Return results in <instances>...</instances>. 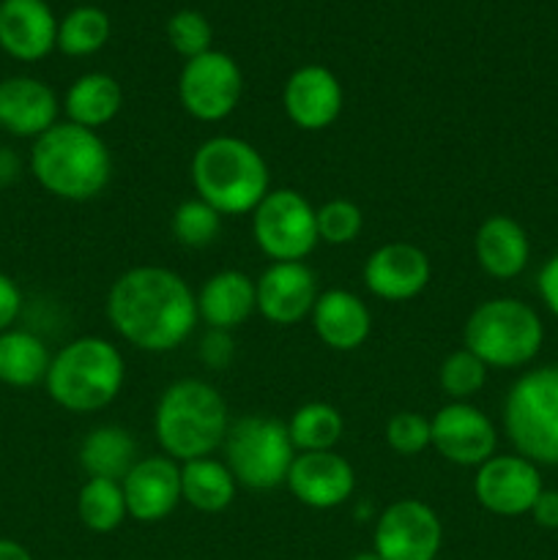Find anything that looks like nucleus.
Instances as JSON below:
<instances>
[{"mask_svg": "<svg viewBox=\"0 0 558 560\" xmlns=\"http://www.w3.org/2000/svg\"><path fill=\"white\" fill-rule=\"evenodd\" d=\"M241 91H244V77L239 63L219 49H208L186 60L178 77L181 104L191 118L206 124H217L233 115L241 102Z\"/></svg>", "mask_w": 558, "mask_h": 560, "instance_id": "10", "label": "nucleus"}, {"mask_svg": "<svg viewBox=\"0 0 558 560\" xmlns=\"http://www.w3.org/2000/svg\"><path fill=\"white\" fill-rule=\"evenodd\" d=\"M463 337L465 350L481 364L512 370L528 364L539 353L545 331L536 312L523 301L492 299L470 312Z\"/></svg>", "mask_w": 558, "mask_h": 560, "instance_id": "6", "label": "nucleus"}, {"mask_svg": "<svg viewBox=\"0 0 558 560\" xmlns=\"http://www.w3.org/2000/svg\"><path fill=\"white\" fill-rule=\"evenodd\" d=\"M22 312V290L5 273H0V334L9 331Z\"/></svg>", "mask_w": 558, "mask_h": 560, "instance_id": "36", "label": "nucleus"}, {"mask_svg": "<svg viewBox=\"0 0 558 560\" xmlns=\"http://www.w3.org/2000/svg\"><path fill=\"white\" fill-rule=\"evenodd\" d=\"M503 424L525 459L558 465V366L528 372L514 383Z\"/></svg>", "mask_w": 558, "mask_h": 560, "instance_id": "8", "label": "nucleus"}, {"mask_svg": "<svg viewBox=\"0 0 558 560\" xmlns=\"http://www.w3.org/2000/svg\"><path fill=\"white\" fill-rule=\"evenodd\" d=\"M295 452H334L345 432L342 413L334 405L310 402L301 405L288 424Z\"/></svg>", "mask_w": 558, "mask_h": 560, "instance_id": "28", "label": "nucleus"}, {"mask_svg": "<svg viewBox=\"0 0 558 560\" xmlns=\"http://www.w3.org/2000/svg\"><path fill=\"white\" fill-rule=\"evenodd\" d=\"M224 457L235 481L249 490H274L284 485L295 446L288 424L271 416H241L224 435Z\"/></svg>", "mask_w": 558, "mask_h": 560, "instance_id": "7", "label": "nucleus"}, {"mask_svg": "<svg viewBox=\"0 0 558 560\" xmlns=\"http://www.w3.org/2000/svg\"><path fill=\"white\" fill-rule=\"evenodd\" d=\"M47 345L31 331L9 328L0 334V383L11 388H33L44 383L49 370Z\"/></svg>", "mask_w": 558, "mask_h": 560, "instance_id": "26", "label": "nucleus"}, {"mask_svg": "<svg viewBox=\"0 0 558 560\" xmlns=\"http://www.w3.org/2000/svg\"><path fill=\"white\" fill-rule=\"evenodd\" d=\"M288 490L310 509H337L353 495L356 474L345 457L334 452L295 454L288 474Z\"/></svg>", "mask_w": 558, "mask_h": 560, "instance_id": "16", "label": "nucleus"}, {"mask_svg": "<svg viewBox=\"0 0 558 560\" xmlns=\"http://www.w3.org/2000/svg\"><path fill=\"white\" fill-rule=\"evenodd\" d=\"M317 295V279L304 262H274L257 279V312L274 326L304 320Z\"/></svg>", "mask_w": 558, "mask_h": 560, "instance_id": "14", "label": "nucleus"}, {"mask_svg": "<svg viewBox=\"0 0 558 560\" xmlns=\"http://www.w3.org/2000/svg\"><path fill=\"white\" fill-rule=\"evenodd\" d=\"M16 175H20V159L9 148H0V184H11Z\"/></svg>", "mask_w": 558, "mask_h": 560, "instance_id": "40", "label": "nucleus"}, {"mask_svg": "<svg viewBox=\"0 0 558 560\" xmlns=\"http://www.w3.org/2000/svg\"><path fill=\"white\" fill-rule=\"evenodd\" d=\"M0 47L22 63H36L58 47V20L47 0L0 3Z\"/></svg>", "mask_w": 558, "mask_h": 560, "instance_id": "19", "label": "nucleus"}, {"mask_svg": "<svg viewBox=\"0 0 558 560\" xmlns=\"http://www.w3.org/2000/svg\"><path fill=\"white\" fill-rule=\"evenodd\" d=\"M430 273L432 266L425 249L394 241L372 252L364 266V284L383 301H410L427 288Z\"/></svg>", "mask_w": 558, "mask_h": 560, "instance_id": "18", "label": "nucleus"}, {"mask_svg": "<svg viewBox=\"0 0 558 560\" xmlns=\"http://www.w3.org/2000/svg\"><path fill=\"white\" fill-rule=\"evenodd\" d=\"M531 514H534L536 525H542V528H558V492L542 490V495L531 506Z\"/></svg>", "mask_w": 558, "mask_h": 560, "instance_id": "38", "label": "nucleus"}, {"mask_svg": "<svg viewBox=\"0 0 558 560\" xmlns=\"http://www.w3.org/2000/svg\"><path fill=\"white\" fill-rule=\"evenodd\" d=\"M222 230V213L213 211L206 200H184L173 213V235L181 246L206 249Z\"/></svg>", "mask_w": 558, "mask_h": 560, "instance_id": "31", "label": "nucleus"}, {"mask_svg": "<svg viewBox=\"0 0 558 560\" xmlns=\"http://www.w3.org/2000/svg\"><path fill=\"white\" fill-rule=\"evenodd\" d=\"M485 381L487 366L465 348L446 355V361H443L441 366V388L454 399V402H463V399L474 397L476 392H481Z\"/></svg>", "mask_w": 558, "mask_h": 560, "instance_id": "33", "label": "nucleus"}, {"mask_svg": "<svg viewBox=\"0 0 558 560\" xmlns=\"http://www.w3.org/2000/svg\"><path fill=\"white\" fill-rule=\"evenodd\" d=\"M257 310V282L244 271H219L197 295V315L217 331L244 326Z\"/></svg>", "mask_w": 558, "mask_h": 560, "instance_id": "22", "label": "nucleus"}, {"mask_svg": "<svg viewBox=\"0 0 558 560\" xmlns=\"http://www.w3.org/2000/svg\"><path fill=\"white\" fill-rule=\"evenodd\" d=\"M268 180L266 159L241 137H211L191 156V184L197 197L222 217L255 211L271 191Z\"/></svg>", "mask_w": 558, "mask_h": 560, "instance_id": "3", "label": "nucleus"}, {"mask_svg": "<svg viewBox=\"0 0 558 560\" xmlns=\"http://www.w3.org/2000/svg\"><path fill=\"white\" fill-rule=\"evenodd\" d=\"M126 512L137 523H159L170 517L181 498V465L173 457L137 459L135 468L120 481Z\"/></svg>", "mask_w": 558, "mask_h": 560, "instance_id": "15", "label": "nucleus"}, {"mask_svg": "<svg viewBox=\"0 0 558 560\" xmlns=\"http://www.w3.org/2000/svg\"><path fill=\"white\" fill-rule=\"evenodd\" d=\"M430 430L438 454L463 468L485 465L496 454V427L468 402L443 405L430 421Z\"/></svg>", "mask_w": 558, "mask_h": 560, "instance_id": "12", "label": "nucleus"}, {"mask_svg": "<svg viewBox=\"0 0 558 560\" xmlns=\"http://www.w3.org/2000/svg\"><path fill=\"white\" fill-rule=\"evenodd\" d=\"M252 233L274 262H301L317 238L315 208L295 189H274L252 211Z\"/></svg>", "mask_w": 558, "mask_h": 560, "instance_id": "9", "label": "nucleus"}, {"mask_svg": "<svg viewBox=\"0 0 558 560\" xmlns=\"http://www.w3.org/2000/svg\"><path fill=\"white\" fill-rule=\"evenodd\" d=\"M441 541L438 514L414 498L392 503L375 525V552L383 560H435Z\"/></svg>", "mask_w": 558, "mask_h": 560, "instance_id": "11", "label": "nucleus"}, {"mask_svg": "<svg viewBox=\"0 0 558 560\" xmlns=\"http://www.w3.org/2000/svg\"><path fill=\"white\" fill-rule=\"evenodd\" d=\"M58 96L36 77L0 80V129L14 137H42L58 124Z\"/></svg>", "mask_w": 558, "mask_h": 560, "instance_id": "20", "label": "nucleus"}, {"mask_svg": "<svg viewBox=\"0 0 558 560\" xmlns=\"http://www.w3.org/2000/svg\"><path fill=\"white\" fill-rule=\"evenodd\" d=\"M312 328L326 348L356 350L370 337L372 315L350 290H326L312 306Z\"/></svg>", "mask_w": 558, "mask_h": 560, "instance_id": "21", "label": "nucleus"}, {"mask_svg": "<svg viewBox=\"0 0 558 560\" xmlns=\"http://www.w3.org/2000/svg\"><path fill=\"white\" fill-rule=\"evenodd\" d=\"M474 249L476 260L490 277L512 279L528 262V235L514 219L490 217L476 230Z\"/></svg>", "mask_w": 558, "mask_h": 560, "instance_id": "23", "label": "nucleus"}, {"mask_svg": "<svg viewBox=\"0 0 558 560\" xmlns=\"http://www.w3.org/2000/svg\"><path fill=\"white\" fill-rule=\"evenodd\" d=\"M109 38V16L96 5H77L58 22V49L71 58L98 52Z\"/></svg>", "mask_w": 558, "mask_h": 560, "instance_id": "30", "label": "nucleus"}, {"mask_svg": "<svg viewBox=\"0 0 558 560\" xmlns=\"http://www.w3.org/2000/svg\"><path fill=\"white\" fill-rule=\"evenodd\" d=\"M539 293L545 304L550 306L553 315L558 317V255L547 260V266L539 273Z\"/></svg>", "mask_w": 558, "mask_h": 560, "instance_id": "39", "label": "nucleus"}, {"mask_svg": "<svg viewBox=\"0 0 558 560\" xmlns=\"http://www.w3.org/2000/svg\"><path fill=\"white\" fill-rule=\"evenodd\" d=\"M159 446L175 463L208 457L230 430L228 405L206 381L186 377L164 388L153 416Z\"/></svg>", "mask_w": 558, "mask_h": 560, "instance_id": "4", "label": "nucleus"}, {"mask_svg": "<svg viewBox=\"0 0 558 560\" xmlns=\"http://www.w3.org/2000/svg\"><path fill=\"white\" fill-rule=\"evenodd\" d=\"M476 501L498 517H518L531 512L542 495V479L525 457H490L479 465L474 481Z\"/></svg>", "mask_w": 558, "mask_h": 560, "instance_id": "13", "label": "nucleus"}, {"mask_svg": "<svg viewBox=\"0 0 558 560\" xmlns=\"http://www.w3.org/2000/svg\"><path fill=\"white\" fill-rule=\"evenodd\" d=\"M167 38L170 44H173L175 52L184 55L186 60H191L211 49V22H208L200 11L181 9L167 20Z\"/></svg>", "mask_w": 558, "mask_h": 560, "instance_id": "34", "label": "nucleus"}, {"mask_svg": "<svg viewBox=\"0 0 558 560\" xmlns=\"http://www.w3.org/2000/svg\"><path fill=\"white\" fill-rule=\"evenodd\" d=\"M386 441L403 457H416L432 443L430 419L421 413H408V410L394 413L386 424Z\"/></svg>", "mask_w": 558, "mask_h": 560, "instance_id": "35", "label": "nucleus"}, {"mask_svg": "<svg viewBox=\"0 0 558 560\" xmlns=\"http://www.w3.org/2000/svg\"><path fill=\"white\" fill-rule=\"evenodd\" d=\"M135 463L137 443L120 427H98L80 446V465L91 479L124 481Z\"/></svg>", "mask_w": 558, "mask_h": 560, "instance_id": "27", "label": "nucleus"}, {"mask_svg": "<svg viewBox=\"0 0 558 560\" xmlns=\"http://www.w3.org/2000/svg\"><path fill=\"white\" fill-rule=\"evenodd\" d=\"M235 476L224 463L211 457L181 463V498L206 514L224 512L235 498Z\"/></svg>", "mask_w": 558, "mask_h": 560, "instance_id": "25", "label": "nucleus"}, {"mask_svg": "<svg viewBox=\"0 0 558 560\" xmlns=\"http://www.w3.org/2000/svg\"><path fill=\"white\" fill-rule=\"evenodd\" d=\"M0 560H33L31 552L14 539H0Z\"/></svg>", "mask_w": 558, "mask_h": 560, "instance_id": "41", "label": "nucleus"}, {"mask_svg": "<svg viewBox=\"0 0 558 560\" xmlns=\"http://www.w3.org/2000/svg\"><path fill=\"white\" fill-rule=\"evenodd\" d=\"M317 222V238L323 244L342 246L353 244L359 238L361 228H364V217H361V208L350 200H328L323 202L315 211Z\"/></svg>", "mask_w": 558, "mask_h": 560, "instance_id": "32", "label": "nucleus"}, {"mask_svg": "<svg viewBox=\"0 0 558 560\" xmlns=\"http://www.w3.org/2000/svg\"><path fill=\"white\" fill-rule=\"evenodd\" d=\"M77 514L93 534H113L126 520V498L120 481L88 479L77 495Z\"/></svg>", "mask_w": 558, "mask_h": 560, "instance_id": "29", "label": "nucleus"}, {"mask_svg": "<svg viewBox=\"0 0 558 560\" xmlns=\"http://www.w3.org/2000/svg\"><path fill=\"white\" fill-rule=\"evenodd\" d=\"M230 355H233V342H230L228 331L211 328V334L202 339V359L211 366H224L230 361Z\"/></svg>", "mask_w": 558, "mask_h": 560, "instance_id": "37", "label": "nucleus"}, {"mask_svg": "<svg viewBox=\"0 0 558 560\" xmlns=\"http://www.w3.org/2000/svg\"><path fill=\"white\" fill-rule=\"evenodd\" d=\"M126 381L124 355L102 337H82L60 348L49 361V399L69 413H96L120 394Z\"/></svg>", "mask_w": 558, "mask_h": 560, "instance_id": "5", "label": "nucleus"}, {"mask_svg": "<svg viewBox=\"0 0 558 560\" xmlns=\"http://www.w3.org/2000/svg\"><path fill=\"white\" fill-rule=\"evenodd\" d=\"M120 104H124V91H120L118 80L109 74H102V71L82 74L80 80L71 82L63 98L69 124L85 126V129L93 131L98 126H107L120 113Z\"/></svg>", "mask_w": 558, "mask_h": 560, "instance_id": "24", "label": "nucleus"}, {"mask_svg": "<svg viewBox=\"0 0 558 560\" xmlns=\"http://www.w3.org/2000/svg\"><path fill=\"white\" fill-rule=\"evenodd\" d=\"M107 317L137 350L167 353L189 339L200 315L184 277L162 266H137L109 288Z\"/></svg>", "mask_w": 558, "mask_h": 560, "instance_id": "1", "label": "nucleus"}, {"mask_svg": "<svg viewBox=\"0 0 558 560\" xmlns=\"http://www.w3.org/2000/svg\"><path fill=\"white\" fill-rule=\"evenodd\" d=\"M284 113L299 129H328L342 113V85L326 66H301L284 82Z\"/></svg>", "mask_w": 558, "mask_h": 560, "instance_id": "17", "label": "nucleus"}, {"mask_svg": "<svg viewBox=\"0 0 558 560\" xmlns=\"http://www.w3.org/2000/svg\"><path fill=\"white\" fill-rule=\"evenodd\" d=\"M31 173L42 189L60 200H93L109 184L113 159L93 129L77 124H55L33 140Z\"/></svg>", "mask_w": 558, "mask_h": 560, "instance_id": "2", "label": "nucleus"}, {"mask_svg": "<svg viewBox=\"0 0 558 560\" xmlns=\"http://www.w3.org/2000/svg\"><path fill=\"white\" fill-rule=\"evenodd\" d=\"M350 560H383V558L377 556L375 550H370V552H356V556L350 558Z\"/></svg>", "mask_w": 558, "mask_h": 560, "instance_id": "42", "label": "nucleus"}]
</instances>
